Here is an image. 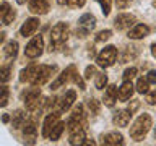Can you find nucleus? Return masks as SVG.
Listing matches in <instances>:
<instances>
[{"label":"nucleus","instance_id":"nucleus-45","mask_svg":"<svg viewBox=\"0 0 156 146\" xmlns=\"http://www.w3.org/2000/svg\"><path fill=\"white\" fill-rule=\"evenodd\" d=\"M65 2H67V0H58V3H60V5H63Z\"/></svg>","mask_w":156,"mask_h":146},{"label":"nucleus","instance_id":"nucleus-44","mask_svg":"<svg viewBox=\"0 0 156 146\" xmlns=\"http://www.w3.org/2000/svg\"><path fill=\"white\" fill-rule=\"evenodd\" d=\"M3 39H5V33H0V42H2Z\"/></svg>","mask_w":156,"mask_h":146},{"label":"nucleus","instance_id":"nucleus-15","mask_svg":"<svg viewBox=\"0 0 156 146\" xmlns=\"http://www.w3.org/2000/svg\"><path fill=\"white\" fill-rule=\"evenodd\" d=\"M133 85H132V81H124L119 88V91H117V99L119 101H129L132 96H133Z\"/></svg>","mask_w":156,"mask_h":146},{"label":"nucleus","instance_id":"nucleus-19","mask_svg":"<svg viewBox=\"0 0 156 146\" xmlns=\"http://www.w3.org/2000/svg\"><path fill=\"white\" fill-rule=\"evenodd\" d=\"M78 26L91 33L93 29H94V26H96V18L93 16L91 13H85L83 16H80V19H78Z\"/></svg>","mask_w":156,"mask_h":146},{"label":"nucleus","instance_id":"nucleus-1","mask_svg":"<svg viewBox=\"0 0 156 146\" xmlns=\"http://www.w3.org/2000/svg\"><path fill=\"white\" fill-rule=\"evenodd\" d=\"M70 81L76 83L80 89H85V83H83V80L80 78V75H78V71H76V67H75V65H68L65 70H63L60 75H58L55 80L52 81L51 89H52V91H55V89L62 88L63 85H67V83H70Z\"/></svg>","mask_w":156,"mask_h":146},{"label":"nucleus","instance_id":"nucleus-26","mask_svg":"<svg viewBox=\"0 0 156 146\" xmlns=\"http://www.w3.org/2000/svg\"><path fill=\"white\" fill-rule=\"evenodd\" d=\"M10 101V89L8 86H0V107H5Z\"/></svg>","mask_w":156,"mask_h":146},{"label":"nucleus","instance_id":"nucleus-9","mask_svg":"<svg viewBox=\"0 0 156 146\" xmlns=\"http://www.w3.org/2000/svg\"><path fill=\"white\" fill-rule=\"evenodd\" d=\"M23 138H24V143L28 144H34L37 140V128H36V123L31 120V122H26L23 125Z\"/></svg>","mask_w":156,"mask_h":146},{"label":"nucleus","instance_id":"nucleus-12","mask_svg":"<svg viewBox=\"0 0 156 146\" xmlns=\"http://www.w3.org/2000/svg\"><path fill=\"white\" fill-rule=\"evenodd\" d=\"M29 12L34 15H46L49 12V2L47 0H28Z\"/></svg>","mask_w":156,"mask_h":146},{"label":"nucleus","instance_id":"nucleus-6","mask_svg":"<svg viewBox=\"0 0 156 146\" xmlns=\"http://www.w3.org/2000/svg\"><path fill=\"white\" fill-rule=\"evenodd\" d=\"M44 52V41L42 36H34L31 41L28 42L26 49H24V55L28 58H37Z\"/></svg>","mask_w":156,"mask_h":146},{"label":"nucleus","instance_id":"nucleus-23","mask_svg":"<svg viewBox=\"0 0 156 146\" xmlns=\"http://www.w3.org/2000/svg\"><path fill=\"white\" fill-rule=\"evenodd\" d=\"M3 54H5V57L7 58H15L18 55V42L16 41H10V42H7V46H5V49H3Z\"/></svg>","mask_w":156,"mask_h":146},{"label":"nucleus","instance_id":"nucleus-30","mask_svg":"<svg viewBox=\"0 0 156 146\" xmlns=\"http://www.w3.org/2000/svg\"><path fill=\"white\" fill-rule=\"evenodd\" d=\"M136 68L135 67H130V68H127V70L124 71V75H122V78H124V81H132V78H135L136 75Z\"/></svg>","mask_w":156,"mask_h":146},{"label":"nucleus","instance_id":"nucleus-47","mask_svg":"<svg viewBox=\"0 0 156 146\" xmlns=\"http://www.w3.org/2000/svg\"><path fill=\"white\" fill-rule=\"evenodd\" d=\"M154 140H156V127H154Z\"/></svg>","mask_w":156,"mask_h":146},{"label":"nucleus","instance_id":"nucleus-43","mask_svg":"<svg viewBox=\"0 0 156 146\" xmlns=\"http://www.w3.org/2000/svg\"><path fill=\"white\" fill-rule=\"evenodd\" d=\"M16 2H18L20 5H24V3H26V2H28V0H16Z\"/></svg>","mask_w":156,"mask_h":146},{"label":"nucleus","instance_id":"nucleus-10","mask_svg":"<svg viewBox=\"0 0 156 146\" xmlns=\"http://www.w3.org/2000/svg\"><path fill=\"white\" fill-rule=\"evenodd\" d=\"M37 28H39V19L37 18H28L26 21L23 23L21 29H20V34H21L23 37H29L37 31Z\"/></svg>","mask_w":156,"mask_h":146},{"label":"nucleus","instance_id":"nucleus-46","mask_svg":"<svg viewBox=\"0 0 156 146\" xmlns=\"http://www.w3.org/2000/svg\"><path fill=\"white\" fill-rule=\"evenodd\" d=\"M153 7H156V0H153Z\"/></svg>","mask_w":156,"mask_h":146},{"label":"nucleus","instance_id":"nucleus-11","mask_svg":"<svg viewBox=\"0 0 156 146\" xmlns=\"http://www.w3.org/2000/svg\"><path fill=\"white\" fill-rule=\"evenodd\" d=\"M58 117H60L58 112H52V114H49L46 119H44V123H42V138H49L51 130L54 128V125L58 122Z\"/></svg>","mask_w":156,"mask_h":146},{"label":"nucleus","instance_id":"nucleus-18","mask_svg":"<svg viewBox=\"0 0 156 146\" xmlns=\"http://www.w3.org/2000/svg\"><path fill=\"white\" fill-rule=\"evenodd\" d=\"M130 117H132V114L129 110H117L114 114V117H112V122L117 127H127L130 122Z\"/></svg>","mask_w":156,"mask_h":146},{"label":"nucleus","instance_id":"nucleus-7","mask_svg":"<svg viewBox=\"0 0 156 146\" xmlns=\"http://www.w3.org/2000/svg\"><path fill=\"white\" fill-rule=\"evenodd\" d=\"M54 73H57V67L55 65H39V71H37V75L36 78L33 80L31 85L33 86H42L44 83H47L49 80L52 78Z\"/></svg>","mask_w":156,"mask_h":146},{"label":"nucleus","instance_id":"nucleus-29","mask_svg":"<svg viewBox=\"0 0 156 146\" xmlns=\"http://www.w3.org/2000/svg\"><path fill=\"white\" fill-rule=\"evenodd\" d=\"M10 73H12V67H10V65L0 67V81H2V83L8 81L10 80Z\"/></svg>","mask_w":156,"mask_h":146},{"label":"nucleus","instance_id":"nucleus-8","mask_svg":"<svg viewBox=\"0 0 156 146\" xmlns=\"http://www.w3.org/2000/svg\"><path fill=\"white\" fill-rule=\"evenodd\" d=\"M135 24V16L133 15H129V13H122V15H117L115 19H114V26L119 29V31H124V29H130L132 26Z\"/></svg>","mask_w":156,"mask_h":146},{"label":"nucleus","instance_id":"nucleus-14","mask_svg":"<svg viewBox=\"0 0 156 146\" xmlns=\"http://www.w3.org/2000/svg\"><path fill=\"white\" fill-rule=\"evenodd\" d=\"M101 144L106 146H115V144H124V136L117 131H111L101 136Z\"/></svg>","mask_w":156,"mask_h":146},{"label":"nucleus","instance_id":"nucleus-4","mask_svg":"<svg viewBox=\"0 0 156 146\" xmlns=\"http://www.w3.org/2000/svg\"><path fill=\"white\" fill-rule=\"evenodd\" d=\"M117 55H119V52H117V49L114 46H106L96 55V62H98V65L102 67V68H109L115 63Z\"/></svg>","mask_w":156,"mask_h":146},{"label":"nucleus","instance_id":"nucleus-3","mask_svg":"<svg viewBox=\"0 0 156 146\" xmlns=\"http://www.w3.org/2000/svg\"><path fill=\"white\" fill-rule=\"evenodd\" d=\"M68 24L67 23H57L55 26L51 29V47L49 50H55V49H60L63 46V42L68 39Z\"/></svg>","mask_w":156,"mask_h":146},{"label":"nucleus","instance_id":"nucleus-34","mask_svg":"<svg viewBox=\"0 0 156 146\" xmlns=\"http://www.w3.org/2000/svg\"><path fill=\"white\" fill-rule=\"evenodd\" d=\"M67 7H70V8H81L83 5L86 3V0H67Z\"/></svg>","mask_w":156,"mask_h":146},{"label":"nucleus","instance_id":"nucleus-25","mask_svg":"<svg viewBox=\"0 0 156 146\" xmlns=\"http://www.w3.org/2000/svg\"><path fill=\"white\" fill-rule=\"evenodd\" d=\"M136 91L140 92V94H146L148 92V89H150V81L146 80V78H138V81H136Z\"/></svg>","mask_w":156,"mask_h":146},{"label":"nucleus","instance_id":"nucleus-41","mask_svg":"<svg viewBox=\"0 0 156 146\" xmlns=\"http://www.w3.org/2000/svg\"><path fill=\"white\" fill-rule=\"evenodd\" d=\"M151 54H153V57H156V42L151 44Z\"/></svg>","mask_w":156,"mask_h":146},{"label":"nucleus","instance_id":"nucleus-22","mask_svg":"<svg viewBox=\"0 0 156 146\" xmlns=\"http://www.w3.org/2000/svg\"><path fill=\"white\" fill-rule=\"evenodd\" d=\"M24 122H26V114H24L23 110H16L12 115V127L15 130L21 128V127L24 125Z\"/></svg>","mask_w":156,"mask_h":146},{"label":"nucleus","instance_id":"nucleus-39","mask_svg":"<svg viewBox=\"0 0 156 146\" xmlns=\"http://www.w3.org/2000/svg\"><path fill=\"white\" fill-rule=\"evenodd\" d=\"M146 80H148L151 85H156V70H151L146 73Z\"/></svg>","mask_w":156,"mask_h":146},{"label":"nucleus","instance_id":"nucleus-2","mask_svg":"<svg viewBox=\"0 0 156 146\" xmlns=\"http://www.w3.org/2000/svg\"><path fill=\"white\" fill-rule=\"evenodd\" d=\"M151 127H153V120H151V117L148 114H141L138 119L133 122V125H132V128H130L132 140L141 141L146 136V133L150 131Z\"/></svg>","mask_w":156,"mask_h":146},{"label":"nucleus","instance_id":"nucleus-40","mask_svg":"<svg viewBox=\"0 0 156 146\" xmlns=\"http://www.w3.org/2000/svg\"><path fill=\"white\" fill-rule=\"evenodd\" d=\"M130 2L132 0H115V5H117V8L124 10V8H127L130 5Z\"/></svg>","mask_w":156,"mask_h":146},{"label":"nucleus","instance_id":"nucleus-17","mask_svg":"<svg viewBox=\"0 0 156 146\" xmlns=\"http://www.w3.org/2000/svg\"><path fill=\"white\" fill-rule=\"evenodd\" d=\"M117 91H119V89H117L115 85H111V86L106 88L104 97H102V102H104V106H107V107H114L115 101H117Z\"/></svg>","mask_w":156,"mask_h":146},{"label":"nucleus","instance_id":"nucleus-16","mask_svg":"<svg viewBox=\"0 0 156 146\" xmlns=\"http://www.w3.org/2000/svg\"><path fill=\"white\" fill-rule=\"evenodd\" d=\"M37 71H39V65H29V67H26L24 70H21V73H20V81H21V83H29V85H31L33 80L37 75Z\"/></svg>","mask_w":156,"mask_h":146},{"label":"nucleus","instance_id":"nucleus-13","mask_svg":"<svg viewBox=\"0 0 156 146\" xmlns=\"http://www.w3.org/2000/svg\"><path fill=\"white\" fill-rule=\"evenodd\" d=\"M150 34V28L146 26V24H133L130 29H129V36L130 39H143V37H146Z\"/></svg>","mask_w":156,"mask_h":146},{"label":"nucleus","instance_id":"nucleus-20","mask_svg":"<svg viewBox=\"0 0 156 146\" xmlns=\"http://www.w3.org/2000/svg\"><path fill=\"white\" fill-rule=\"evenodd\" d=\"M75 99H76V92H75V89L67 91V92H65V96H63V97H62V101H60V112H67V110L73 106Z\"/></svg>","mask_w":156,"mask_h":146},{"label":"nucleus","instance_id":"nucleus-31","mask_svg":"<svg viewBox=\"0 0 156 146\" xmlns=\"http://www.w3.org/2000/svg\"><path fill=\"white\" fill-rule=\"evenodd\" d=\"M112 36V31L111 29H104V31H101V33H98V36H96V42H104L107 41Z\"/></svg>","mask_w":156,"mask_h":146},{"label":"nucleus","instance_id":"nucleus-32","mask_svg":"<svg viewBox=\"0 0 156 146\" xmlns=\"http://www.w3.org/2000/svg\"><path fill=\"white\" fill-rule=\"evenodd\" d=\"M96 2L101 5L102 15H104V16H107V15L111 13V0H96Z\"/></svg>","mask_w":156,"mask_h":146},{"label":"nucleus","instance_id":"nucleus-21","mask_svg":"<svg viewBox=\"0 0 156 146\" xmlns=\"http://www.w3.org/2000/svg\"><path fill=\"white\" fill-rule=\"evenodd\" d=\"M86 140V135H85V128L81 130H76V131H72L70 133V140H68V143L72 146H76V144H83Z\"/></svg>","mask_w":156,"mask_h":146},{"label":"nucleus","instance_id":"nucleus-27","mask_svg":"<svg viewBox=\"0 0 156 146\" xmlns=\"http://www.w3.org/2000/svg\"><path fill=\"white\" fill-rule=\"evenodd\" d=\"M94 86L98 89H104L107 86V76L104 73H96V80H94Z\"/></svg>","mask_w":156,"mask_h":146},{"label":"nucleus","instance_id":"nucleus-38","mask_svg":"<svg viewBox=\"0 0 156 146\" xmlns=\"http://www.w3.org/2000/svg\"><path fill=\"white\" fill-rule=\"evenodd\" d=\"M15 16H16L15 10H10L8 15H7V16H5V19H3V23H5V24H12V23H13V19H15Z\"/></svg>","mask_w":156,"mask_h":146},{"label":"nucleus","instance_id":"nucleus-33","mask_svg":"<svg viewBox=\"0 0 156 146\" xmlns=\"http://www.w3.org/2000/svg\"><path fill=\"white\" fill-rule=\"evenodd\" d=\"M10 10H12V7H10V5L7 3V2H3V3H0V19H5V16H7L8 15V12Z\"/></svg>","mask_w":156,"mask_h":146},{"label":"nucleus","instance_id":"nucleus-37","mask_svg":"<svg viewBox=\"0 0 156 146\" xmlns=\"http://www.w3.org/2000/svg\"><path fill=\"white\" fill-rule=\"evenodd\" d=\"M91 76H96V68L94 67H86V70H85V78L86 80H91Z\"/></svg>","mask_w":156,"mask_h":146},{"label":"nucleus","instance_id":"nucleus-5","mask_svg":"<svg viewBox=\"0 0 156 146\" xmlns=\"http://www.w3.org/2000/svg\"><path fill=\"white\" fill-rule=\"evenodd\" d=\"M85 125H86V117H85V112H83V106L78 104L75 109H73L70 119L67 122V128L70 130V133H72V131L85 128Z\"/></svg>","mask_w":156,"mask_h":146},{"label":"nucleus","instance_id":"nucleus-35","mask_svg":"<svg viewBox=\"0 0 156 146\" xmlns=\"http://www.w3.org/2000/svg\"><path fill=\"white\" fill-rule=\"evenodd\" d=\"M146 102H148L150 106H154L156 104V89L146 92Z\"/></svg>","mask_w":156,"mask_h":146},{"label":"nucleus","instance_id":"nucleus-36","mask_svg":"<svg viewBox=\"0 0 156 146\" xmlns=\"http://www.w3.org/2000/svg\"><path fill=\"white\" fill-rule=\"evenodd\" d=\"M138 107H140V101L133 99V101H130V104H129V107H127V110H129L130 114H135V112L138 110Z\"/></svg>","mask_w":156,"mask_h":146},{"label":"nucleus","instance_id":"nucleus-42","mask_svg":"<svg viewBox=\"0 0 156 146\" xmlns=\"http://www.w3.org/2000/svg\"><path fill=\"white\" fill-rule=\"evenodd\" d=\"M2 120L5 122V123H7V122H10V115H7V114H5V115L2 117Z\"/></svg>","mask_w":156,"mask_h":146},{"label":"nucleus","instance_id":"nucleus-28","mask_svg":"<svg viewBox=\"0 0 156 146\" xmlns=\"http://www.w3.org/2000/svg\"><path fill=\"white\" fill-rule=\"evenodd\" d=\"M86 107L88 109H90V112L91 114H98V112H99V101H96L94 97H91V99H88L86 101Z\"/></svg>","mask_w":156,"mask_h":146},{"label":"nucleus","instance_id":"nucleus-24","mask_svg":"<svg viewBox=\"0 0 156 146\" xmlns=\"http://www.w3.org/2000/svg\"><path fill=\"white\" fill-rule=\"evenodd\" d=\"M63 130H65V123H63V122H57V123L54 125V128L51 130L49 140H51V141H57L58 138H60V135H62Z\"/></svg>","mask_w":156,"mask_h":146}]
</instances>
